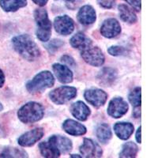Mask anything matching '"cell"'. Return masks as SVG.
<instances>
[{
	"label": "cell",
	"instance_id": "2e32d148",
	"mask_svg": "<svg viewBox=\"0 0 158 158\" xmlns=\"http://www.w3.org/2000/svg\"><path fill=\"white\" fill-rule=\"evenodd\" d=\"M70 110L73 116L80 121L86 120L91 113L89 108L84 102L80 101L72 104Z\"/></svg>",
	"mask_w": 158,
	"mask_h": 158
},
{
	"label": "cell",
	"instance_id": "cb8c5ba5",
	"mask_svg": "<svg viewBox=\"0 0 158 158\" xmlns=\"http://www.w3.org/2000/svg\"><path fill=\"white\" fill-rule=\"evenodd\" d=\"M96 135L98 140L103 144L108 143L112 137L111 128L107 123L100 124L96 130Z\"/></svg>",
	"mask_w": 158,
	"mask_h": 158
},
{
	"label": "cell",
	"instance_id": "5bb4252c",
	"mask_svg": "<svg viewBox=\"0 0 158 158\" xmlns=\"http://www.w3.org/2000/svg\"><path fill=\"white\" fill-rule=\"evenodd\" d=\"M63 129L72 136H81L86 133V127L75 120L68 118L63 123Z\"/></svg>",
	"mask_w": 158,
	"mask_h": 158
},
{
	"label": "cell",
	"instance_id": "3957f363",
	"mask_svg": "<svg viewBox=\"0 0 158 158\" xmlns=\"http://www.w3.org/2000/svg\"><path fill=\"white\" fill-rule=\"evenodd\" d=\"M55 84V77L48 70H44L36 74L32 80L28 81L26 89L30 94L42 93L47 89L51 88Z\"/></svg>",
	"mask_w": 158,
	"mask_h": 158
},
{
	"label": "cell",
	"instance_id": "ba28073f",
	"mask_svg": "<svg viewBox=\"0 0 158 158\" xmlns=\"http://www.w3.org/2000/svg\"><path fill=\"white\" fill-rule=\"evenodd\" d=\"M85 99L88 103L96 108L103 106L107 101L108 94L100 89H89L85 90L84 94Z\"/></svg>",
	"mask_w": 158,
	"mask_h": 158
},
{
	"label": "cell",
	"instance_id": "277c9868",
	"mask_svg": "<svg viewBox=\"0 0 158 158\" xmlns=\"http://www.w3.org/2000/svg\"><path fill=\"white\" fill-rule=\"evenodd\" d=\"M34 18L37 25L36 32L37 38L42 42L48 41L52 33V23L47 10L44 9L35 10Z\"/></svg>",
	"mask_w": 158,
	"mask_h": 158
},
{
	"label": "cell",
	"instance_id": "e575fe53",
	"mask_svg": "<svg viewBox=\"0 0 158 158\" xmlns=\"http://www.w3.org/2000/svg\"><path fill=\"white\" fill-rule=\"evenodd\" d=\"M4 82H5V75L2 70H0V88L3 86Z\"/></svg>",
	"mask_w": 158,
	"mask_h": 158
},
{
	"label": "cell",
	"instance_id": "4fadbf2b",
	"mask_svg": "<svg viewBox=\"0 0 158 158\" xmlns=\"http://www.w3.org/2000/svg\"><path fill=\"white\" fill-rule=\"evenodd\" d=\"M77 18L81 25H92L95 22L96 19H97L95 10L90 5L83 6L77 12Z\"/></svg>",
	"mask_w": 158,
	"mask_h": 158
},
{
	"label": "cell",
	"instance_id": "5b68a950",
	"mask_svg": "<svg viewBox=\"0 0 158 158\" xmlns=\"http://www.w3.org/2000/svg\"><path fill=\"white\" fill-rule=\"evenodd\" d=\"M77 96V89L71 86H61L52 90L49 94L51 101L56 104H64Z\"/></svg>",
	"mask_w": 158,
	"mask_h": 158
},
{
	"label": "cell",
	"instance_id": "9c48e42d",
	"mask_svg": "<svg viewBox=\"0 0 158 158\" xmlns=\"http://www.w3.org/2000/svg\"><path fill=\"white\" fill-rule=\"evenodd\" d=\"M54 27L59 34L68 36L74 31V22L73 19L67 15L59 16L55 18Z\"/></svg>",
	"mask_w": 158,
	"mask_h": 158
},
{
	"label": "cell",
	"instance_id": "603a6c76",
	"mask_svg": "<svg viewBox=\"0 0 158 158\" xmlns=\"http://www.w3.org/2000/svg\"><path fill=\"white\" fill-rule=\"evenodd\" d=\"M39 149L43 156L47 158L59 157L60 152L51 142H43L39 144Z\"/></svg>",
	"mask_w": 158,
	"mask_h": 158
},
{
	"label": "cell",
	"instance_id": "484cf974",
	"mask_svg": "<svg viewBox=\"0 0 158 158\" xmlns=\"http://www.w3.org/2000/svg\"><path fill=\"white\" fill-rule=\"evenodd\" d=\"M0 157H28V155L23 149L8 147L0 153Z\"/></svg>",
	"mask_w": 158,
	"mask_h": 158
},
{
	"label": "cell",
	"instance_id": "4316f807",
	"mask_svg": "<svg viewBox=\"0 0 158 158\" xmlns=\"http://www.w3.org/2000/svg\"><path fill=\"white\" fill-rule=\"evenodd\" d=\"M128 100H129L130 103L132 104V106L134 108H137V107H141V88L140 87H137V88L134 89L130 93L129 96H128Z\"/></svg>",
	"mask_w": 158,
	"mask_h": 158
},
{
	"label": "cell",
	"instance_id": "d590c367",
	"mask_svg": "<svg viewBox=\"0 0 158 158\" xmlns=\"http://www.w3.org/2000/svg\"><path fill=\"white\" fill-rule=\"evenodd\" d=\"M141 130H142V127H139L136 132V141L138 143L142 142V139H141Z\"/></svg>",
	"mask_w": 158,
	"mask_h": 158
},
{
	"label": "cell",
	"instance_id": "83f0119b",
	"mask_svg": "<svg viewBox=\"0 0 158 158\" xmlns=\"http://www.w3.org/2000/svg\"><path fill=\"white\" fill-rule=\"evenodd\" d=\"M108 52L112 56H126L128 53L127 48L122 46H111L108 49Z\"/></svg>",
	"mask_w": 158,
	"mask_h": 158
},
{
	"label": "cell",
	"instance_id": "8992f818",
	"mask_svg": "<svg viewBox=\"0 0 158 158\" xmlns=\"http://www.w3.org/2000/svg\"><path fill=\"white\" fill-rule=\"evenodd\" d=\"M81 56L84 61L93 67H101L104 63L105 57L101 49L93 44L81 51Z\"/></svg>",
	"mask_w": 158,
	"mask_h": 158
},
{
	"label": "cell",
	"instance_id": "4dcf8cb0",
	"mask_svg": "<svg viewBox=\"0 0 158 158\" xmlns=\"http://www.w3.org/2000/svg\"><path fill=\"white\" fill-rule=\"evenodd\" d=\"M61 61L63 63H66L68 66H70V67H74L76 66L75 61H74V59L70 56H67V55H65V56H62L61 57Z\"/></svg>",
	"mask_w": 158,
	"mask_h": 158
},
{
	"label": "cell",
	"instance_id": "52a82bcc",
	"mask_svg": "<svg viewBox=\"0 0 158 158\" xmlns=\"http://www.w3.org/2000/svg\"><path fill=\"white\" fill-rule=\"evenodd\" d=\"M129 106L126 101L122 97H115L109 102L108 107V114L112 118H118L123 116L127 112Z\"/></svg>",
	"mask_w": 158,
	"mask_h": 158
},
{
	"label": "cell",
	"instance_id": "f1b7e54d",
	"mask_svg": "<svg viewBox=\"0 0 158 158\" xmlns=\"http://www.w3.org/2000/svg\"><path fill=\"white\" fill-rule=\"evenodd\" d=\"M63 44V42L62 41V40H52V41L46 46V48H47V49L48 50L49 52L53 53V52H55L56 51H57Z\"/></svg>",
	"mask_w": 158,
	"mask_h": 158
},
{
	"label": "cell",
	"instance_id": "44dd1931",
	"mask_svg": "<svg viewBox=\"0 0 158 158\" xmlns=\"http://www.w3.org/2000/svg\"><path fill=\"white\" fill-rule=\"evenodd\" d=\"M118 10L119 13V17L123 22H127L129 24L136 23L138 18L133 9L130 8L128 6L125 4H120L118 5Z\"/></svg>",
	"mask_w": 158,
	"mask_h": 158
},
{
	"label": "cell",
	"instance_id": "d6a6232c",
	"mask_svg": "<svg viewBox=\"0 0 158 158\" xmlns=\"http://www.w3.org/2000/svg\"><path fill=\"white\" fill-rule=\"evenodd\" d=\"M32 1L40 6H44L47 4L48 0H32Z\"/></svg>",
	"mask_w": 158,
	"mask_h": 158
},
{
	"label": "cell",
	"instance_id": "836d02e7",
	"mask_svg": "<svg viewBox=\"0 0 158 158\" xmlns=\"http://www.w3.org/2000/svg\"><path fill=\"white\" fill-rule=\"evenodd\" d=\"M133 115L135 116V118H140L141 116L140 107L135 108V110H134V112H133Z\"/></svg>",
	"mask_w": 158,
	"mask_h": 158
},
{
	"label": "cell",
	"instance_id": "f35d334b",
	"mask_svg": "<svg viewBox=\"0 0 158 158\" xmlns=\"http://www.w3.org/2000/svg\"><path fill=\"white\" fill-rule=\"evenodd\" d=\"M3 109V107H2V104H1V103H0V111H2V110Z\"/></svg>",
	"mask_w": 158,
	"mask_h": 158
},
{
	"label": "cell",
	"instance_id": "ac0fdd59",
	"mask_svg": "<svg viewBox=\"0 0 158 158\" xmlns=\"http://www.w3.org/2000/svg\"><path fill=\"white\" fill-rule=\"evenodd\" d=\"M99 81L103 86H110L117 78V71L111 67H104L98 74Z\"/></svg>",
	"mask_w": 158,
	"mask_h": 158
},
{
	"label": "cell",
	"instance_id": "e0dca14e",
	"mask_svg": "<svg viewBox=\"0 0 158 158\" xmlns=\"http://www.w3.org/2000/svg\"><path fill=\"white\" fill-rule=\"evenodd\" d=\"M49 142L57 148L60 153H68L73 148L71 140L61 135H52L49 138Z\"/></svg>",
	"mask_w": 158,
	"mask_h": 158
},
{
	"label": "cell",
	"instance_id": "7402d4cb",
	"mask_svg": "<svg viewBox=\"0 0 158 158\" xmlns=\"http://www.w3.org/2000/svg\"><path fill=\"white\" fill-rule=\"evenodd\" d=\"M26 5V0H0V6L6 12H15Z\"/></svg>",
	"mask_w": 158,
	"mask_h": 158
},
{
	"label": "cell",
	"instance_id": "7c38bea8",
	"mask_svg": "<svg viewBox=\"0 0 158 158\" xmlns=\"http://www.w3.org/2000/svg\"><path fill=\"white\" fill-rule=\"evenodd\" d=\"M121 32L119 22L115 18H108L103 22L101 27V33L104 37L111 39L118 36Z\"/></svg>",
	"mask_w": 158,
	"mask_h": 158
},
{
	"label": "cell",
	"instance_id": "8fae6325",
	"mask_svg": "<svg viewBox=\"0 0 158 158\" xmlns=\"http://www.w3.org/2000/svg\"><path fill=\"white\" fill-rule=\"evenodd\" d=\"M79 150L82 155L81 156L84 157H101L103 154L101 146L89 138H84L82 145L80 146Z\"/></svg>",
	"mask_w": 158,
	"mask_h": 158
},
{
	"label": "cell",
	"instance_id": "d4e9b609",
	"mask_svg": "<svg viewBox=\"0 0 158 158\" xmlns=\"http://www.w3.org/2000/svg\"><path fill=\"white\" fill-rule=\"evenodd\" d=\"M138 152V147L133 142H128L123 145L119 157H135Z\"/></svg>",
	"mask_w": 158,
	"mask_h": 158
},
{
	"label": "cell",
	"instance_id": "d6986e66",
	"mask_svg": "<svg viewBox=\"0 0 158 158\" xmlns=\"http://www.w3.org/2000/svg\"><path fill=\"white\" fill-rule=\"evenodd\" d=\"M134 125L131 123H116L114 125V131L121 140H127L134 132Z\"/></svg>",
	"mask_w": 158,
	"mask_h": 158
},
{
	"label": "cell",
	"instance_id": "7a4b0ae2",
	"mask_svg": "<svg viewBox=\"0 0 158 158\" xmlns=\"http://www.w3.org/2000/svg\"><path fill=\"white\" fill-rule=\"evenodd\" d=\"M44 115V108L37 102H29L20 108L18 117L24 123H33L42 119Z\"/></svg>",
	"mask_w": 158,
	"mask_h": 158
},
{
	"label": "cell",
	"instance_id": "74e56055",
	"mask_svg": "<svg viewBox=\"0 0 158 158\" xmlns=\"http://www.w3.org/2000/svg\"><path fill=\"white\" fill-rule=\"evenodd\" d=\"M64 1H67V2H74L75 0H64Z\"/></svg>",
	"mask_w": 158,
	"mask_h": 158
},
{
	"label": "cell",
	"instance_id": "8d00e7d4",
	"mask_svg": "<svg viewBox=\"0 0 158 158\" xmlns=\"http://www.w3.org/2000/svg\"><path fill=\"white\" fill-rule=\"evenodd\" d=\"M70 156H71V157H81V156H78V155H77V154H72V155H70Z\"/></svg>",
	"mask_w": 158,
	"mask_h": 158
},
{
	"label": "cell",
	"instance_id": "30bf717a",
	"mask_svg": "<svg viewBox=\"0 0 158 158\" xmlns=\"http://www.w3.org/2000/svg\"><path fill=\"white\" fill-rule=\"evenodd\" d=\"M44 135V130L41 127L33 129L26 133L23 134L18 139V142L21 146L23 147H30L36 144L43 138Z\"/></svg>",
	"mask_w": 158,
	"mask_h": 158
},
{
	"label": "cell",
	"instance_id": "ffe728a7",
	"mask_svg": "<svg viewBox=\"0 0 158 158\" xmlns=\"http://www.w3.org/2000/svg\"><path fill=\"white\" fill-rule=\"evenodd\" d=\"M70 44L74 48L83 50L93 44V41L82 32H77L70 40Z\"/></svg>",
	"mask_w": 158,
	"mask_h": 158
},
{
	"label": "cell",
	"instance_id": "1f68e13d",
	"mask_svg": "<svg viewBox=\"0 0 158 158\" xmlns=\"http://www.w3.org/2000/svg\"><path fill=\"white\" fill-rule=\"evenodd\" d=\"M125 2H127L129 5H131L135 10L140 11L141 10V2L138 0H124Z\"/></svg>",
	"mask_w": 158,
	"mask_h": 158
},
{
	"label": "cell",
	"instance_id": "9a60e30c",
	"mask_svg": "<svg viewBox=\"0 0 158 158\" xmlns=\"http://www.w3.org/2000/svg\"><path fill=\"white\" fill-rule=\"evenodd\" d=\"M52 69L57 79L61 83L67 84L73 81V73L67 67L60 63H55L52 65Z\"/></svg>",
	"mask_w": 158,
	"mask_h": 158
},
{
	"label": "cell",
	"instance_id": "f546056e",
	"mask_svg": "<svg viewBox=\"0 0 158 158\" xmlns=\"http://www.w3.org/2000/svg\"><path fill=\"white\" fill-rule=\"evenodd\" d=\"M116 0H97V3L104 9H111L115 5Z\"/></svg>",
	"mask_w": 158,
	"mask_h": 158
},
{
	"label": "cell",
	"instance_id": "6da1fadb",
	"mask_svg": "<svg viewBox=\"0 0 158 158\" xmlns=\"http://www.w3.org/2000/svg\"><path fill=\"white\" fill-rule=\"evenodd\" d=\"M13 47L22 58L28 61H35L40 56V50L29 35H19L12 39Z\"/></svg>",
	"mask_w": 158,
	"mask_h": 158
}]
</instances>
